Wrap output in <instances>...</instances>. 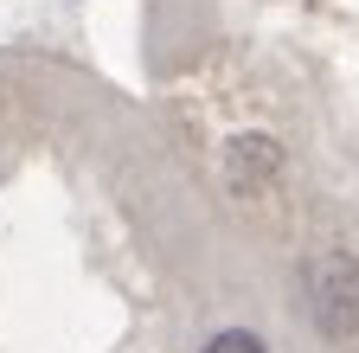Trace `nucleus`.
Here are the masks:
<instances>
[{
  "instance_id": "f257e3e1",
  "label": "nucleus",
  "mask_w": 359,
  "mask_h": 353,
  "mask_svg": "<svg viewBox=\"0 0 359 353\" xmlns=\"http://www.w3.org/2000/svg\"><path fill=\"white\" fill-rule=\"evenodd\" d=\"M308 308L321 334L353 340L359 334V257L353 251H321L308 263Z\"/></svg>"
},
{
  "instance_id": "f03ea898",
  "label": "nucleus",
  "mask_w": 359,
  "mask_h": 353,
  "mask_svg": "<svg viewBox=\"0 0 359 353\" xmlns=\"http://www.w3.org/2000/svg\"><path fill=\"white\" fill-rule=\"evenodd\" d=\"M276 167H283V154H276V142L269 135H238L231 142V187H263V180H276Z\"/></svg>"
},
{
  "instance_id": "7ed1b4c3",
  "label": "nucleus",
  "mask_w": 359,
  "mask_h": 353,
  "mask_svg": "<svg viewBox=\"0 0 359 353\" xmlns=\"http://www.w3.org/2000/svg\"><path fill=\"white\" fill-rule=\"evenodd\" d=\"M205 353H269V347H263L250 328H224V334H212V340H205Z\"/></svg>"
}]
</instances>
